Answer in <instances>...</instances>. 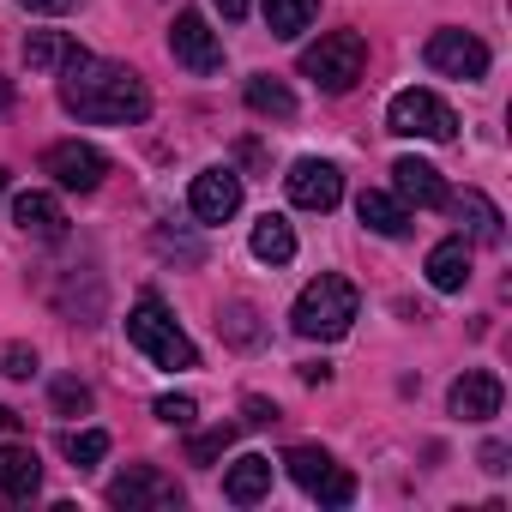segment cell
I'll return each mask as SVG.
<instances>
[{"instance_id": "33", "label": "cell", "mask_w": 512, "mask_h": 512, "mask_svg": "<svg viewBox=\"0 0 512 512\" xmlns=\"http://www.w3.org/2000/svg\"><path fill=\"white\" fill-rule=\"evenodd\" d=\"M482 470H494V476L506 470V446H500V440H488V446H482Z\"/></svg>"}, {"instance_id": "16", "label": "cell", "mask_w": 512, "mask_h": 512, "mask_svg": "<svg viewBox=\"0 0 512 512\" xmlns=\"http://www.w3.org/2000/svg\"><path fill=\"white\" fill-rule=\"evenodd\" d=\"M392 187H398L404 205H446V181H440V169L422 163V157H398V163H392Z\"/></svg>"}, {"instance_id": "37", "label": "cell", "mask_w": 512, "mask_h": 512, "mask_svg": "<svg viewBox=\"0 0 512 512\" xmlns=\"http://www.w3.org/2000/svg\"><path fill=\"white\" fill-rule=\"evenodd\" d=\"M0 193H7V169H0Z\"/></svg>"}, {"instance_id": "24", "label": "cell", "mask_w": 512, "mask_h": 512, "mask_svg": "<svg viewBox=\"0 0 512 512\" xmlns=\"http://www.w3.org/2000/svg\"><path fill=\"white\" fill-rule=\"evenodd\" d=\"M314 13H320V0H266V31L290 43L314 25Z\"/></svg>"}, {"instance_id": "30", "label": "cell", "mask_w": 512, "mask_h": 512, "mask_svg": "<svg viewBox=\"0 0 512 512\" xmlns=\"http://www.w3.org/2000/svg\"><path fill=\"white\" fill-rule=\"evenodd\" d=\"M151 410H157V422H169V428H193V416H199V404H193V398H175V392L157 398Z\"/></svg>"}, {"instance_id": "19", "label": "cell", "mask_w": 512, "mask_h": 512, "mask_svg": "<svg viewBox=\"0 0 512 512\" xmlns=\"http://www.w3.org/2000/svg\"><path fill=\"white\" fill-rule=\"evenodd\" d=\"M356 217L374 229V235H410V205L398 199V193H386V187H368L362 199H356Z\"/></svg>"}, {"instance_id": "8", "label": "cell", "mask_w": 512, "mask_h": 512, "mask_svg": "<svg viewBox=\"0 0 512 512\" xmlns=\"http://www.w3.org/2000/svg\"><path fill=\"white\" fill-rule=\"evenodd\" d=\"M43 175H55L67 193H97L103 175H109V157L97 145H85V139H61V145L43 151Z\"/></svg>"}, {"instance_id": "14", "label": "cell", "mask_w": 512, "mask_h": 512, "mask_svg": "<svg viewBox=\"0 0 512 512\" xmlns=\"http://www.w3.org/2000/svg\"><path fill=\"white\" fill-rule=\"evenodd\" d=\"M13 223L37 241H67V211L55 193H19L13 199Z\"/></svg>"}, {"instance_id": "7", "label": "cell", "mask_w": 512, "mask_h": 512, "mask_svg": "<svg viewBox=\"0 0 512 512\" xmlns=\"http://www.w3.org/2000/svg\"><path fill=\"white\" fill-rule=\"evenodd\" d=\"M103 494H109V506H127V512H169V506H181V482L151 470V464L121 470Z\"/></svg>"}, {"instance_id": "36", "label": "cell", "mask_w": 512, "mask_h": 512, "mask_svg": "<svg viewBox=\"0 0 512 512\" xmlns=\"http://www.w3.org/2000/svg\"><path fill=\"white\" fill-rule=\"evenodd\" d=\"M13 428H19V416H13L7 404H0V434H13Z\"/></svg>"}, {"instance_id": "1", "label": "cell", "mask_w": 512, "mask_h": 512, "mask_svg": "<svg viewBox=\"0 0 512 512\" xmlns=\"http://www.w3.org/2000/svg\"><path fill=\"white\" fill-rule=\"evenodd\" d=\"M61 109L91 121V127H133L151 115V91L133 67L121 61H97V55H73L61 67Z\"/></svg>"}, {"instance_id": "9", "label": "cell", "mask_w": 512, "mask_h": 512, "mask_svg": "<svg viewBox=\"0 0 512 512\" xmlns=\"http://www.w3.org/2000/svg\"><path fill=\"white\" fill-rule=\"evenodd\" d=\"M169 55H175L193 79H211V73L223 67V43H217V31H211L199 13H175V25H169Z\"/></svg>"}, {"instance_id": "28", "label": "cell", "mask_w": 512, "mask_h": 512, "mask_svg": "<svg viewBox=\"0 0 512 512\" xmlns=\"http://www.w3.org/2000/svg\"><path fill=\"white\" fill-rule=\"evenodd\" d=\"M0 374H7V380H31L37 374V350L31 344H0Z\"/></svg>"}, {"instance_id": "15", "label": "cell", "mask_w": 512, "mask_h": 512, "mask_svg": "<svg viewBox=\"0 0 512 512\" xmlns=\"http://www.w3.org/2000/svg\"><path fill=\"white\" fill-rule=\"evenodd\" d=\"M446 205H452V217L464 223V235H470V241H488V247H494V241L506 235V229H500L506 217H500V205H494L488 193L464 187V193H446Z\"/></svg>"}, {"instance_id": "29", "label": "cell", "mask_w": 512, "mask_h": 512, "mask_svg": "<svg viewBox=\"0 0 512 512\" xmlns=\"http://www.w3.org/2000/svg\"><path fill=\"white\" fill-rule=\"evenodd\" d=\"M55 410H61V416L91 410V386H85V380H55Z\"/></svg>"}, {"instance_id": "25", "label": "cell", "mask_w": 512, "mask_h": 512, "mask_svg": "<svg viewBox=\"0 0 512 512\" xmlns=\"http://www.w3.org/2000/svg\"><path fill=\"white\" fill-rule=\"evenodd\" d=\"M217 332H223L235 350H253V344L266 338V326H260V308H253V302H229V308L217 314Z\"/></svg>"}, {"instance_id": "26", "label": "cell", "mask_w": 512, "mask_h": 512, "mask_svg": "<svg viewBox=\"0 0 512 512\" xmlns=\"http://www.w3.org/2000/svg\"><path fill=\"white\" fill-rule=\"evenodd\" d=\"M235 446V422H223V428H211V434H199L193 446H187V464H217L223 452Z\"/></svg>"}, {"instance_id": "13", "label": "cell", "mask_w": 512, "mask_h": 512, "mask_svg": "<svg viewBox=\"0 0 512 512\" xmlns=\"http://www.w3.org/2000/svg\"><path fill=\"white\" fill-rule=\"evenodd\" d=\"M500 398H506V386H500V374H488V368L458 374L452 392H446L452 416H464V422H488V416H500Z\"/></svg>"}, {"instance_id": "23", "label": "cell", "mask_w": 512, "mask_h": 512, "mask_svg": "<svg viewBox=\"0 0 512 512\" xmlns=\"http://www.w3.org/2000/svg\"><path fill=\"white\" fill-rule=\"evenodd\" d=\"M253 260L290 266V260H296V229H290L284 217H260V223H253Z\"/></svg>"}, {"instance_id": "5", "label": "cell", "mask_w": 512, "mask_h": 512, "mask_svg": "<svg viewBox=\"0 0 512 512\" xmlns=\"http://www.w3.org/2000/svg\"><path fill=\"white\" fill-rule=\"evenodd\" d=\"M386 127H392L398 139H434V145L458 139V115H452L434 91H416V85L386 103Z\"/></svg>"}, {"instance_id": "17", "label": "cell", "mask_w": 512, "mask_h": 512, "mask_svg": "<svg viewBox=\"0 0 512 512\" xmlns=\"http://www.w3.org/2000/svg\"><path fill=\"white\" fill-rule=\"evenodd\" d=\"M43 488V458L31 446H0V494L7 500H37Z\"/></svg>"}, {"instance_id": "3", "label": "cell", "mask_w": 512, "mask_h": 512, "mask_svg": "<svg viewBox=\"0 0 512 512\" xmlns=\"http://www.w3.org/2000/svg\"><path fill=\"white\" fill-rule=\"evenodd\" d=\"M302 79H314L326 97H344V91H356V79L368 73V43L356 37V31H326L320 43H308L302 49Z\"/></svg>"}, {"instance_id": "10", "label": "cell", "mask_w": 512, "mask_h": 512, "mask_svg": "<svg viewBox=\"0 0 512 512\" xmlns=\"http://www.w3.org/2000/svg\"><path fill=\"white\" fill-rule=\"evenodd\" d=\"M422 61L434 67V73H446V79H482L488 73V43L482 37H470V31H434L428 37V49H422Z\"/></svg>"}, {"instance_id": "32", "label": "cell", "mask_w": 512, "mask_h": 512, "mask_svg": "<svg viewBox=\"0 0 512 512\" xmlns=\"http://www.w3.org/2000/svg\"><path fill=\"white\" fill-rule=\"evenodd\" d=\"M19 7H25V13H43V19H55V13H73L79 0H19Z\"/></svg>"}, {"instance_id": "4", "label": "cell", "mask_w": 512, "mask_h": 512, "mask_svg": "<svg viewBox=\"0 0 512 512\" xmlns=\"http://www.w3.org/2000/svg\"><path fill=\"white\" fill-rule=\"evenodd\" d=\"M127 344L145 350L157 368H199L193 338L169 320V308H163L157 296H139V302H133V314H127Z\"/></svg>"}, {"instance_id": "2", "label": "cell", "mask_w": 512, "mask_h": 512, "mask_svg": "<svg viewBox=\"0 0 512 512\" xmlns=\"http://www.w3.org/2000/svg\"><path fill=\"white\" fill-rule=\"evenodd\" d=\"M356 314H362V296H356V284L350 278H338V272H320L302 296H296V332L308 338V344H338L350 326H356Z\"/></svg>"}, {"instance_id": "6", "label": "cell", "mask_w": 512, "mask_h": 512, "mask_svg": "<svg viewBox=\"0 0 512 512\" xmlns=\"http://www.w3.org/2000/svg\"><path fill=\"white\" fill-rule=\"evenodd\" d=\"M284 470H290L314 500H326V506H350V500H356V476H350L326 446H290V452H284Z\"/></svg>"}, {"instance_id": "21", "label": "cell", "mask_w": 512, "mask_h": 512, "mask_svg": "<svg viewBox=\"0 0 512 512\" xmlns=\"http://www.w3.org/2000/svg\"><path fill=\"white\" fill-rule=\"evenodd\" d=\"M241 97H247L253 115H266V121H296V91L284 79H272V73H253L241 85Z\"/></svg>"}, {"instance_id": "12", "label": "cell", "mask_w": 512, "mask_h": 512, "mask_svg": "<svg viewBox=\"0 0 512 512\" xmlns=\"http://www.w3.org/2000/svg\"><path fill=\"white\" fill-rule=\"evenodd\" d=\"M187 205H193V217L199 223H229L235 211H241V175L235 169H199L193 175V187H187Z\"/></svg>"}, {"instance_id": "31", "label": "cell", "mask_w": 512, "mask_h": 512, "mask_svg": "<svg viewBox=\"0 0 512 512\" xmlns=\"http://www.w3.org/2000/svg\"><path fill=\"white\" fill-rule=\"evenodd\" d=\"M241 416H247V428H272L278 422V404L272 398H241Z\"/></svg>"}, {"instance_id": "11", "label": "cell", "mask_w": 512, "mask_h": 512, "mask_svg": "<svg viewBox=\"0 0 512 512\" xmlns=\"http://www.w3.org/2000/svg\"><path fill=\"white\" fill-rule=\"evenodd\" d=\"M284 193H290V205H302V211H332V205L344 199V175H338V163H326V157H302V163H290Z\"/></svg>"}, {"instance_id": "20", "label": "cell", "mask_w": 512, "mask_h": 512, "mask_svg": "<svg viewBox=\"0 0 512 512\" xmlns=\"http://www.w3.org/2000/svg\"><path fill=\"white\" fill-rule=\"evenodd\" d=\"M428 284H434L440 296H458V290L470 284V247H464V235H452V241H440V247L428 253Z\"/></svg>"}, {"instance_id": "18", "label": "cell", "mask_w": 512, "mask_h": 512, "mask_svg": "<svg viewBox=\"0 0 512 512\" xmlns=\"http://www.w3.org/2000/svg\"><path fill=\"white\" fill-rule=\"evenodd\" d=\"M223 494H229L235 506H253V500H266V494H272V458H260V452L235 458V464L223 470Z\"/></svg>"}, {"instance_id": "27", "label": "cell", "mask_w": 512, "mask_h": 512, "mask_svg": "<svg viewBox=\"0 0 512 512\" xmlns=\"http://www.w3.org/2000/svg\"><path fill=\"white\" fill-rule=\"evenodd\" d=\"M67 458L85 470V464H103L109 458V434L103 428H85V434H67Z\"/></svg>"}, {"instance_id": "22", "label": "cell", "mask_w": 512, "mask_h": 512, "mask_svg": "<svg viewBox=\"0 0 512 512\" xmlns=\"http://www.w3.org/2000/svg\"><path fill=\"white\" fill-rule=\"evenodd\" d=\"M73 55H85V49H79L67 31H31V37H25V67H31V73H61Z\"/></svg>"}, {"instance_id": "35", "label": "cell", "mask_w": 512, "mask_h": 512, "mask_svg": "<svg viewBox=\"0 0 512 512\" xmlns=\"http://www.w3.org/2000/svg\"><path fill=\"white\" fill-rule=\"evenodd\" d=\"M211 7H217L223 19H247V0H211Z\"/></svg>"}, {"instance_id": "34", "label": "cell", "mask_w": 512, "mask_h": 512, "mask_svg": "<svg viewBox=\"0 0 512 512\" xmlns=\"http://www.w3.org/2000/svg\"><path fill=\"white\" fill-rule=\"evenodd\" d=\"M302 380H308V386H326V380H332V368H326V362H302Z\"/></svg>"}]
</instances>
